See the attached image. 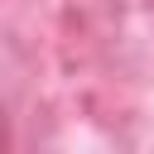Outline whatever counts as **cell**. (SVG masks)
Returning a JSON list of instances; mask_svg holds the SVG:
<instances>
[{
    "label": "cell",
    "mask_w": 154,
    "mask_h": 154,
    "mask_svg": "<svg viewBox=\"0 0 154 154\" xmlns=\"http://www.w3.org/2000/svg\"><path fill=\"white\" fill-rule=\"evenodd\" d=\"M0 149H5V120H0Z\"/></svg>",
    "instance_id": "1"
}]
</instances>
